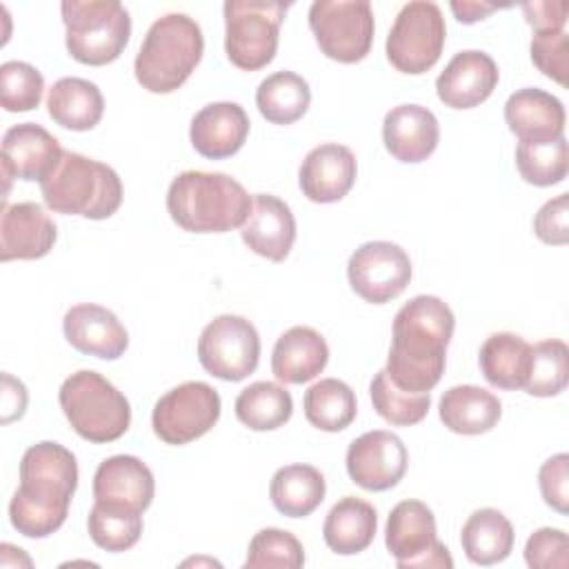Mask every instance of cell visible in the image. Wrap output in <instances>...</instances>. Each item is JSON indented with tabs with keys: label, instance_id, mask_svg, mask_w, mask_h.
Returning <instances> with one entry per match:
<instances>
[{
	"label": "cell",
	"instance_id": "cell-41",
	"mask_svg": "<svg viewBox=\"0 0 569 569\" xmlns=\"http://www.w3.org/2000/svg\"><path fill=\"white\" fill-rule=\"evenodd\" d=\"M44 91L42 73L20 60H9L0 67V104L4 111H31L40 104Z\"/></svg>",
	"mask_w": 569,
	"mask_h": 569
},
{
	"label": "cell",
	"instance_id": "cell-20",
	"mask_svg": "<svg viewBox=\"0 0 569 569\" xmlns=\"http://www.w3.org/2000/svg\"><path fill=\"white\" fill-rule=\"evenodd\" d=\"M62 331L73 349L102 360H116L129 347V333L116 313L93 302L71 307L62 318Z\"/></svg>",
	"mask_w": 569,
	"mask_h": 569
},
{
	"label": "cell",
	"instance_id": "cell-31",
	"mask_svg": "<svg viewBox=\"0 0 569 569\" xmlns=\"http://www.w3.org/2000/svg\"><path fill=\"white\" fill-rule=\"evenodd\" d=\"M460 545L465 556L473 565L502 562L513 549V527L498 509L485 507L473 511L460 531Z\"/></svg>",
	"mask_w": 569,
	"mask_h": 569
},
{
	"label": "cell",
	"instance_id": "cell-12",
	"mask_svg": "<svg viewBox=\"0 0 569 569\" xmlns=\"http://www.w3.org/2000/svg\"><path fill=\"white\" fill-rule=\"evenodd\" d=\"M198 360L211 376L240 382L258 367L260 336L242 316H218L198 338Z\"/></svg>",
	"mask_w": 569,
	"mask_h": 569
},
{
	"label": "cell",
	"instance_id": "cell-40",
	"mask_svg": "<svg viewBox=\"0 0 569 569\" xmlns=\"http://www.w3.org/2000/svg\"><path fill=\"white\" fill-rule=\"evenodd\" d=\"M305 565V549L300 540L284 529L267 527L260 529L247 551L244 567L258 569V567H284V569H298Z\"/></svg>",
	"mask_w": 569,
	"mask_h": 569
},
{
	"label": "cell",
	"instance_id": "cell-2",
	"mask_svg": "<svg viewBox=\"0 0 569 569\" xmlns=\"http://www.w3.org/2000/svg\"><path fill=\"white\" fill-rule=\"evenodd\" d=\"M78 487L76 456L60 442L31 445L20 460V485L9 502L13 529L27 538H47L69 513Z\"/></svg>",
	"mask_w": 569,
	"mask_h": 569
},
{
	"label": "cell",
	"instance_id": "cell-8",
	"mask_svg": "<svg viewBox=\"0 0 569 569\" xmlns=\"http://www.w3.org/2000/svg\"><path fill=\"white\" fill-rule=\"evenodd\" d=\"M287 9L289 4L273 0H227L222 11L229 62L242 71L267 67L276 56Z\"/></svg>",
	"mask_w": 569,
	"mask_h": 569
},
{
	"label": "cell",
	"instance_id": "cell-15",
	"mask_svg": "<svg viewBox=\"0 0 569 569\" xmlns=\"http://www.w3.org/2000/svg\"><path fill=\"white\" fill-rule=\"evenodd\" d=\"M409 453L402 440L385 429L358 436L347 449V473L351 482L367 491L396 487L407 471Z\"/></svg>",
	"mask_w": 569,
	"mask_h": 569
},
{
	"label": "cell",
	"instance_id": "cell-21",
	"mask_svg": "<svg viewBox=\"0 0 569 569\" xmlns=\"http://www.w3.org/2000/svg\"><path fill=\"white\" fill-rule=\"evenodd\" d=\"M240 236L253 253L271 262H282L296 240V218L284 200L271 193H256Z\"/></svg>",
	"mask_w": 569,
	"mask_h": 569
},
{
	"label": "cell",
	"instance_id": "cell-11",
	"mask_svg": "<svg viewBox=\"0 0 569 569\" xmlns=\"http://www.w3.org/2000/svg\"><path fill=\"white\" fill-rule=\"evenodd\" d=\"M385 545L400 569H451L449 549L436 538L433 511L420 500L398 502L385 527Z\"/></svg>",
	"mask_w": 569,
	"mask_h": 569
},
{
	"label": "cell",
	"instance_id": "cell-5",
	"mask_svg": "<svg viewBox=\"0 0 569 569\" xmlns=\"http://www.w3.org/2000/svg\"><path fill=\"white\" fill-rule=\"evenodd\" d=\"M47 207L56 213L89 220L111 218L122 202L120 176L104 162L62 151L53 171L40 182Z\"/></svg>",
	"mask_w": 569,
	"mask_h": 569
},
{
	"label": "cell",
	"instance_id": "cell-4",
	"mask_svg": "<svg viewBox=\"0 0 569 569\" xmlns=\"http://www.w3.org/2000/svg\"><path fill=\"white\" fill-rule=\"evenodd\" d=\"M202 51L200 24L187 13H167L149 27L140 44L133 62L136 80L151 93H171L187 82Z\"/></svg>",
	"mask_w": 569,
	"mask_h": 569
},
{
	"label": "cell",
	"instance_id": "cell-3",
	"mask_svg": "<svg viewBox=\"0 0 569 569\" xmlns=\"http://www.w3.org/2000/svg\"><path fill=\"white\" fill-rule=\"evenodd\" d=\"M253 198L227 173L182 171L167 191L171 220L191 233H224L244 224Z\"/></svg>",
	"mask_w": 569,
	"mask_h": 569
},
{
	"label": "cell",
	"instance_id": "cell-6",
	"mask_svg": "<svg viewBox=\"0 0 569 569\" xmlns=\"http://www.w3.org/2000/svg\"><path fill=\"white\" fill-rule=\"evenodd\" d=\"M58 402L71 429L96 445L118 440L131 425V407L124 393L91 369L71 373L58 391Z\"/></svg>",
	"mask_w": 569,
	"mask_h": 569
},
{
	"label": "cell",
	"instance_id": "cell-47",
	"mask_svg": "<svg viewBox=\"0 0 569 569\" xmlns=\"http://www.w3.org/2000/svg\"><path fill=\"white\" fill-rule=\"evenodd\" d=\"M27 389L20 380L2 373V422H11L24 413Z\"/></svg>",
	"mask_w": 569,
	"mask_h": 569
},
{
	"label": "cell",
	"instance_id": "cell-28",
	"mask_svg": "<svg viewBox=\"0 0 569 569\" xmlns=\"http://www.w3.org/2000/svg\"><path fill=\"white\" fill-rule=\"evenodd\" d=\"M376 529L378 513L373 505L356 496H345L329 509L322 525V536L333 553L353 556L373 542Z\"/></svg>",
	"mask_w": 569,
	"mask_h": 569
},
{
	"label": "cell",
	"instance_id": "cell-26",
	"mask_svg": "<svg viewBox=\"0 0 569 569\" xmlns=\"http://www.w3.org/2000/svg\"><path fill=\"white\" fill-rule=\"evenodd\" d=\"M329 360L327 340L311 327H291L273 345L271 371L280 382L302 385L313 380Z\"/></svg>",
	"mask_w": 569,
	"mask_h": 569
},
{
	"label": "cell",
	"instance_id": "cell-34",
	"mask_svg": "<svg viewBox=\"0 0 569 569\" xmlns=\"http://www.w3.org/2000/svg\"><path fill=\"white\" fill-rule=\"evenodd\" d=\"M233 409L244 427L253 431H271L291 418L293 400L282 385L258 380L238 393Z\"/></svg>",
	"mask_w": 569,
	"mask_h": 569
},
{
	"label": "cell",
	"instance_id": "cell-25",
	"mask_svg": "<svg viewBox=\"0 0 569 569\" xmlns=\"http://www.w3.org/2000/svg\"><path fill=\"white\" fill-rule=\"evenodd\" d=\"M565 120L562 102L538 87L518 89L505 102V122L518 140H556L565 136Z\"/></svg>",
	"mask_w": 569,
	"mask_h": 569
},
{
	"label": "cell",
	"instance_id": "cell-45",
	"mask_svg": "<svg viewBox=\"0 0 569 569\" xmlns=\"http://www.w3.org/2000/svg\"><path fill=\"white\" fill-rule=\"evenodd\" d=\"M567 216H569V196L567 193H560L553 200H547L533 218L536 236L547 244H556V247L567 244L569 242Z\"/></svg>",
	"mask_w": 569,
	"mask_h": 569
},
{
	"label": "cell",
	"instance_id": "cell-46",
	"mask_svg": "<svg viewBox=\"0 0 569 569\" xmlns=\"http://www.w3.org/2000/svg\"><path fill=\"white\" fill-rule=\"evenodd\" d=\"M522 11L527 22L533 27V31H558V29H565L569 4L565 0L525 2Z\"/></svg>",
	"mask_w": 569,
	"mask_h": 569
},
{
	"label": "cell",
	"instance_id": "cell-9",
	"mask_svg": "<svg viewBox=\"0 0 569 569\" xmlns=\"http://www.w3.org/2000/svg\"><path fill=\"white\" fill-rule=\"evenodd\" d=\"M445 38L447 27L436 2H407L387 36V58L402 73H425L440 60Z\"/></svg>",
	"mask_w": 569,
	"mask_h": 569
},
{
	"label": "cell",
	"instance_id": "cell-1",
	"mask_svg": "<svg viewBox=\"0 0 569 569\" xmlns=\"http://www.w3.org/2000/svg\"><path fill=\"white\" fill-rule=\"evenodd\" d=\"M456 318L438 296H416L393 318L389 380L409 393H429L445 373Z\"/></svg>",
	"mask_w": 569,
	"mask_h": 569
},
{
	"label": "cell",
	"instance_id": "cell-48",
	"mask_svg": "<svg viewBox=\"0 0 569 569\" xmlns=\"http://www.w3.org/2000/svg\"><path fill=\"white\" fill-rule=\"evenodd\" d=\"M498 7L496 4H489V2H451V11L456 13L458 22H465V24H471V22H478L482 18H487L489 13H493Z\"/></svg>",
	"mask_w": 569,
	"mask_h": 569
},
{
	"label": "cell",
	"instance_id": "cell-14",
	"mask_svg": "<svg viewBox=\"0 0 569 569\" xmlns=\"http://www.w3.org/2000/svg\"><path fill=\"white\" fill-rule=\"evenodd\" d=\"M347 276L351 289L371 305H385L398 298L411 280V260L407 251L387 240L360 244L349 262Z\"/></svg>",
	"mask_w": 569,
	"mask_h": 569
},
{
	"label": "cell",
	"instance_id": "cell-37",
	"mask_svg": "<svg viewBox=\"0 0 569 569\" xmlns=\"http://www.w3.org/2000/svg\"><path fill=\"white\" fill-rule=\"evenodd\" d=\"M91 540L111 553L131 549L142 533V513L107 502H93L87 520Z\"/></svg>",
	"mask_w": 569,
	"mask_h": 569
},
{
	"label": "cell",
	"instance_id": "cell-23",
	"mask_svg": "<svg viewBox=\"0 0 569 569\" xmlns=\"http://www.w3.org/2000/svg\"><path fill=\"white\" fill-rule=\"evenodd\" d=\"M249 124V116L238 102H211L193 116L189 140L200 156L222 160L242 149Z\"/></svg>",
	"mask_w": 569,
	"mask_h": 569
},
{
	"label": "cell",
	"instance_id": "cell-30",
	"mask_svg": "<svg viewBox=\"0 0 569 569\" xmlns=\"http://www.w3.org/2000/svg\"><path fill=\"white\" fill-rule=\"evenodd\" d=\"M47 111L51 120L71 131L93 129L104 111L100 89L84 78H60L47 96Z\"/></svg>",
	"mask_w": 569,
	"mask_h": 569
},
{
	"label": "cell",
	"instance_id": "cell-33",
	"mask_svg": "<svg viewBox=\"0 0 569 569\" xmlns=\"http://www.w3.org/2000/svg\"><path fill=\"white\" fill-rule=\"evenodd\" d=\"M311 104L307 80L293 71H276L267 76L256 91V107L271 124H291L300 120Z\"/></svg>",
	"mask_w": 569,
	"mask_h": 569
},
{
	"label": "cell",
	"instance_id": "cell-7",
	"mask_svg": "<svg viewBox=\"0 0 569 569\" xmlns=\"http://www.w3.org/2000/svg\"><path fill=\"white\" fill-rule=\"evenodd\" d=\"M67 29V51L73 60L102 67L120 58L131 36V18L116 0H64L60 4Z\"/></svg>",
	"mask_w": 569,
	"mask_h": 569
},
{
	"label": "cell",
	"instance_id": "cell-36",
	"mask_svg": "<svg viewBox=\"0 0 569 569\" xmlns=\"http://www.w3.org/2000/svg\"><path fill=\"white\" fill-rule=\"evenodd\" d=\"M516 167L525 182L551 187L567 178L569 149L565 136L556 140H518Z\"/></svg>",
	"mask_w": 569,
	"mask_h": 569
},
{
	"label": "cell",
	"instance_id": "cell-13",
	"mask_svg": "<svg viewBox=\"0 0 569 569\" xmlns=\"http://www.w3.org/2000/svg\"><path fill=\"white\" fill-rule=\"evenodd\" d=\"M220 418L218 391L200 380H189L167 391L153 407V433L167 445H187L204 436Z\"/></svg>",
	"mask_w": 569,
	"mask_h": 569
},
{
	"label": "cell",
	"instance_id": "cell-32",
	"mask_svg": "<svg viewBox=\"0 0 569 569\" xmlns=\"http://www.w3.org/2000/svg\"><path fill=\"white\" fill-rule=\"evenodd\" d=\"M325 476L311 465L280 467L269 482V498L273 507L289 518H305L313 513L325 500Z\"/></svg>",
	"mask_w": 569,
	"mask_h": 569
},
{
	"label": "cell",
	"instance_id": "cell-44",
	"mask_svg": "<svg viewBox=\"0 0 569 569\" xmlns=\"http://www.w3.org/2000/svg\"><path fill=\"white\" fill-rule=\"evenodd\" d=\"M538 485L545 502L558 513L569 509V456L556 453L542 462L538 471Z\"/></svg>",
	"mask_w": 569,
	"mask_h": 569
},
{
	"label": "cell",
	"instance_id": "cell-35",
	"mask_svg": "<svg viewBox=\"0 0 569 569\" xmlns=\"http://www.w3.org/2000/svg\"><path fill=\"white\" fill-rule=\"evenodd\" d=\"M305 418L320 431L347 429L358 411L353 389L338 378H322L305 391Z\"/></svg>",
	"mask_w": 569,
	"mask_h": 569
},
{
	"label": "cell",
	"instance_id": "cell-17",
	"mask_svg": "<svg viewBox=\"0 0 569 569\" xmlns=\"http://www.w3.org/2000/svg\"><path fill=\"white\" fill-rule=\"evenodd\" d=\"M56 222L38 202L2 204L0 260H38L53 249Z\"/></svg>",
	"mask_w": 569,
	"mask_h": 569
},
{
	"label": "cell",
	"instance_id": "cell-39",
	"mask_svg": "<svg viewBox=\"0 0 569 569\" xmlns=\"http://www.w3.org/2000/svg\"><path fill=\"white\" fill-rule=\"evenodd\" d=\"M369 396L373 402V409L380 418H385L391 425L398 427H409L420 422L431 405V396L429 393H409L400 387H396L387 371L380 369L371 385H369Z\"/></svg>",
	"mask_w": 569,
	"mask_h": 569
},
{
	"label": "cell",
	"instance_id": "cell-29",
	"mask_svg": "<svg viewBox=\"0 0 569 569\" xmlns=\"http://www.w3.org/2000/svg\"><path fill=\"white\" fill-rule=\"evenodd\" d=\"M480 371L485 380L505 391L522 389L531 365V345L516 333L498 331L491 333L478 353Z\"/></svg>",
	"mask_w": 569,
	"mask_h": 569
},
{
	"label": "cell",
	"instance_id": "cell-10",
	"mask_svg": "<svg viewBox=\"0 0 569 569\" xmlns=\"http://www.w3.org/2000/svg\"><path fill=\"white\" fill-rule=\"evenodd\" d=\"M309 27L327 58L353 64L371 49L373 9L367 0H316L309 7Z\"/></svg>",
	"mask_w": 569,
	"mask_h": 569
},
{
	"label": "cell",
	"instance_id": "cell-16",
	"mask_svg": "<svg viewBox=\"0 0 569 569\" xmlns=\"http://www.w3.org/2000/svg\"><path fill=\"white\" fill-rule=\"evenodd\" d=\"M62 158V149L58 138H53L44 127L36 122L13 124L2 136V176H4V193L13 178L20 180H38L42 182L58 160Z\"/></svg>",
	"mask_w": 569,
	"mask_h": 569
},
{
	"label": "cell",
	"instance_id": "cell-18",
	"mask_svg": "<svg viewBox=\"0 0 569 569\" xmlns=\"http://www.w3.org/2000/svg\"><path fill=\"white\" fill-rule=\"evenodd\" d=\"M358 164L349 147L338 142H325L313 147L298 171L302 193L318 204L342 200L356 182Z\"/></svg>",
	"mask_w": 569,
	"mask_h": 569
},
{
	"label": "cell",
	"instance_id": "cell-42",
	"mask_svg": "<svg viewBox=\"0 0 569 569\" xmlns=\"http://www.w3.org/2000/svg\"><path fill=\"white\" fill-rule=\"evenodd\" d=\"M531 60L547 78L558 84H567L569 73V36L565 29L558 31H533Z\"/></svg>",
	"mask_w": 569,
	"mask_h": 569
},
{
	"label": "cell",
	"instance_id": "cell-38",
	"mask_svg": "<svg viewBox=\"0 0 569 569\" xmlns=\"http://www.w3.org/2000/svg\"><path fill=\"white\" fill-rule=\"evenodd\" d=\"M569 380V349L562 340L549 338L531 347V365L525 391L536 398L558 396Z\"/></svg>",
	"mask_w": 569,
	"mask_h": 569
},
{
	"label": "cell",
	"instance_id": "cell-19",
	"mask_svg": "<svg viewBox=\"0 0 569 569\" xmlns=\"http://www.w3.org/2000/svg\"><path fill=\"white\" fill-rule=\"evenodd\" d=\"M498 78V67L489 53L467 49L456 53L436 78V93L451 109H471L493 93Z\"/></svg>",
	"mask_w": 569,
	"mask_h": 569
},
{
	"label": "cell",
	"instance_id": "cell-22",
	"mask_svg": "<svg viewBox=\"0 0 569 569\" xmlns=\"http://www.w3.org/2000/svg\"><path fill=\"white\" fill-rule=\"evenodd\" d=\"M156 493L151 469L136 456H111L93 473V498L98 502L144 511Z\"/></svg>",
	"mask_w": 569,
	"mask_h": 569
},
{
	"label": "cell",
	"instance_id": "cell-27",
	"mask_svg": "<svg viewBox=\"0 0 569 569\" xmlns=\"http://www.w3.org/2000/svg\"><path fill=\"white\" fill-rule=\"evenodd\" d=\"M438 413L442 425L462 436H478L491 431L500 416L502 405L498 396L476 385H456L440 398Z\"/></svg>",
	"mask_w": 569,
	"mask_h": 569
},
{
	"label": "cell",
	"instance_id": "cell-43",
	"mask_svg": "<svg viewBox=\"0 0 569 569\" xmlns=\"http://www.w3.org/2000/svg\"><path fill=\"white\" fill-rule=\"evenodd\" d=\"M525 562L531 569H565L569 565V540L562 529H536L525 545Z\"/></svg>",
	"mask_w": 569,
	"mask_h": 569
},
{
	"label": "cell",
	"instance_id": "cell-24",
	"mask_svg": "<svg viewBox=\"0 0 569 569\" xmlns=\"http://www.w3.org/2000/svg\"><path fill=\"white\" fill-rule=\"evenodd\" d=\"M440 140V127L422 104H398L382 120L385 149L400 162L427 160Z\"/></svg>",
	"mask_w": 569,
	"mask_h": 569
}]
</instances>
